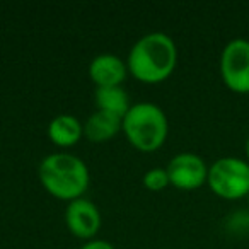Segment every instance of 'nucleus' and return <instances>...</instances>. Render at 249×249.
Listing matches in <instances>:
<instances>
[{
	"label": "nucleus",
	"mask_w": 249,
	"mask_h": 249,
	"mask_svg": "<svg viewBox=\"0 0 249 249\" xmlns=\"http://www.w3.org/2000/svg\"><path fill=\"white\" fill-rule=\"evenodd\" d=\"M220 77L235 94H249V41L231 39L220 53Z\"/></svg>",
	"instance_id": "obj_5"
},
{
	"label": "nucleus",
	"mask_w": 249,
	"mask_h": 249,
	"mask_svg": "<svg viewBox=\"0 0 249 249\" xmlns=\"http://www.w3.org/2000/svg\"><path fill=\"white\" fill-rule=\"evenodd\" d=\"M178 65V48L166 33H149L137 39L126 58L128 72L145 84L164 82Z\"/></svg>",
	"instance_id": "obj_1"
},
{
	"label": "nucleus",
	"mask_w": 249,
	"mask_h": 249,
	"mask_svg": "<svg viewBox=\"0 0 249 249\" xmlns=\"http://www.w3.org/2000/svg\"><path fill=\"white\" fill-rule=\"evenodd\" d=\"M79 249H114V246L107 241H103V239H92V241H87L84 246H80Z\"/></svg>",
	"instance_id": "obj_13"
},
{
	"label": "nucleus",
	"mask_w": 249,
	"mask_h": 249,
	"mask_svg": "<svg viewBox=\"0 0 249 249\" xmlns=\"http://www.w3.org/2000/svg\"><path fill=\"white\" fill-rule=\"evenodd\" d=\"M248 203H249V195H248Z\"/></svg>",
	"instance_id": "obj_15"
},
{
	"label": "nucleus",
	"mask_w": 249,
	"mask_h": 249,
	"mask_svg": "<svg viewBox=\"0 0 249 249\" xmlns=\"http://www.w3.org/2000/svg\"><path fill=\"white\" fill-rule=\"evenodd\" d=\"M169 184L171 183L167 171L162 169V167H154V169H149L143 174V186L150 191H160Z\"/></svg>",
	"instance_id": "obj_12"
},
{
	"label": "nucleus",
	"mask_w": 249,
	"mask_h": 249,
	"mask_svg": "<svg viewBox=\"0 0 249 249\" xmlns=\"http://www.w3.org/2000/svg\"><path fill=\"white\" fill-rule=\"evenodd\" d=\"M244 152H246V160L249 162V137H248V140H246V143H244Z\"/></svg>",
	"instance_id": "obj_14"
},
{
	"label": "nucleus",
	"mask_w": 249,
	"mask_h": 249,
	"mask_svg": "<svg viewBox=\"0 0 249 249\" xmlns=\"http://www.w3.org/2000/svg\"><path fill=\"white\" fill-rule=\"evenodd\" d=\"M169 183L183 191L198 190L207 183L208 166L200 156L193 152L176 154L166 167Z\"/></svg>",
	"instance_id": "obj_6"
},
{
	"label": "nucleus",
	"mask_w": 249,
	"mask_h": 249,
	"mask_svg": "<svg viewBox=\"0 0 249 249\" xmlns=\"http://www.w3.org/2000/svg\"><path fill=\"white\" fill-rule=\"evenodd\" d=\"M128 73L126 62L114 53H101L89 63V77L96 87L121 86Z\"/></svg>",
	"instance_id": "obj_8"
},
{
	"label": "nucleus",
	"mask_w": 249,
	"mask_h": 249,
	"mask_svg": "<svg viewBox=\"0 0 249 249\" xmlns=\"http://www.w3.org/2000/svg\"><path fill=\"white\" fill-rule=\"evenodd\" d=\"M123 128V118L107 111H94L84 123V135L90 142H107Z\"/></svg>",
	"instance_id": "obj_9"
},
{
	"label": "nucleus",
	"mask_w": 249,
	"mask_h": 249,
	"mask_svg": "<svg viewBox=\"0 0 249 249\" xmlns=\"http://www.w3.org/2000/svg\"><path fill=\"white\" fill-rule=\"evenodd\" d=\"M43 188L58 200L73 201L82 198L89 188V169L80 157L69 152L46 156L38 167Z\"/></svg>",
	"instance_id": "obj_2"
},
{
	"label": "nucleus",
	"mask_w": 249,
	"mask_h": 249,
	"mask_svg": "<svg viewBox=\"0 0 249 249\" xmlns=\"http://www.w3.org/2000/svg\"><path fill=\"white\" fill-rule=\"evenodd\" d=\"M123 133L140 152H156L169 133V121L162 107L154 103L132 104L123 116Z\"/></svg>",
	"instance_id": "obj_3"
},
{
	"label": "nucleus",
	"mask_w": 249,
	"mask_h": 249,
	"mask_svg": "<svg viewBox=\"0 0 249 249\" xmlns=\"http://www.w3.org/2000/svg\"><path fill=\"white\" fill-rule=\"evenodd\" d=\"M65 222L69 231L75 237L92 241L94 235L101 229L99 208L87 198H77L73 201H69V205H67Z\"/></svg>",
	"instance_id": "obj_7"
},
{
	"label": "nucleus",
	"mask_w": 249,
	"mask_h": 249,
	"mask_svg": "<svg viewBox=\"0 0 249 249\" xmlns=\"http://www.w3.org/2000/svg\"><path fill=\"white\" fill-rule=\"evenodd\" d=\"M207 184L224 200H241L249 195V162L239 157H220L208 167Z\"/></svg>",
	"instance_id": "obj_4"
},
{
	"label": "nucleus",
	"mask_w": 249,
	"mask_h": 249,
	"mask_svg": "<svg viewBox=\"0 0 249 249\" xmlns=\"http://www.w3.org/2000/svg\"><path fill=\"white\" fill-rule=\"evenodd\" d=\"M94 97H96L97 109L107 111V113L116 114L120 118H123L132 106L128 94L121 86L96 87V96Z\"/></svg>",
	"instance_id": "obj_11"
},
{
	"label": "nucleus",
	"mask_w": 249,
	"mask_h": 249,
	"mask_svg": "<svg viewBox=\"0 0 249 249\" xmlns=\"http://www.w3.org/2000/svg\"><path fill=\"white\" fill-rule=\"evenodd\" d=\"M84 124L72 114H58L48 124V137L58 147H72L82 139Z\"/></svg>",
	"instance_id": "obj_10"
}]
</instances>
